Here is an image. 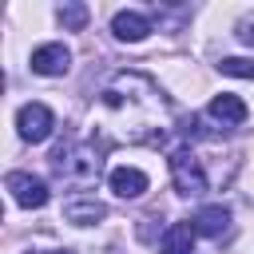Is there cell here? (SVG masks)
<instances>
[{
	"instance_id": "6da1fadb",
	"label": "cell",
	"mask_w": 254,
	"mask_h": 254,
	"mask_svg": "<svg viewBox=\"0 0 254 254\" xmlns=\"http://www.w3.org/2000/svg\"><path fill=\"white\" fill-rule=\"evenodd\" d=\"M99 107H103V123L95 131L107 143H163L175 123V111L159 91V83L139 71L115 75L99 91Z\"/></svg>"
},
{
	"instance_id": "7a4b0ae2",
	"label": "cell",
	"mask_w": 254,
	"mask_h": 254,
	"mask_svg": "<svg viewBox=\"0 0 254 254\" xmlns=\"http://www.w3.org/2000/svg\"><path fill=\"white\" fill-rule=\"evenodd\" d=\"M48 163H52V171H56L64 183H75V187L95 183L99 171H103L99 147H95V143H83V139H75V135H67L64 143H56L52 155H48Z\"/></svg>"
},
{
	"instance_id": "3957f363",
	"label": "cell",
	"mask_w": 254,
	"mask_h": 254,
	"mask_svg": "<svg viewBox=\"0 0 254 254\" xmlns=\"http://www.w3.org/2000/svg\"><path fill=\"white\" fill-rule=\"evenodd\" d=\"M167 171H171V183L183 198H198L206 194V171H202V159L190 151V147H175L167 155Z\"/></svg>"
},
{
	"instance_id": "277c9868",
	"label": "cell",
	"mask_w": 254,
	"mask_h": 254,
	"mask_svg": "<svg viewBox=\"0 0 254 254\" xmlns=\"http://www.w3.org/2000/svg\"><path fill=\"white\" fill-rule=\"evenodd\" d=\"M4 187H8L12 202L24 206V210H40V206H48V198H52L48 183L36 179V175H28V171H12V175L4 179Z\"/></svg>"
},
{
	"instance_id": "5b68a950",
	"label": "cell",
	"mask_w": 254,
	"mask_h": 254,
	"mask_svg": "<svg viewBox=\"0 0 254 254\" xmlns=\"http://www.w3.org/2000/svg\"><path fill=\"white\" fill-rule=\"evenodd\" d=\"M52 127H56V115H52L48 103H24L16 111V131H20L24 143H44L52 135Z\"/></svg>"
},
{
	"instance_id": "8992f818",
	"label": "cell",
	"mask_w": 254,
	"mask_h": 254,
	"mask_svg": "<svg viewBox=\"0 0 254 254\" xmlns=\"http://www.w3.org/2000/svg\"><path fill=\"white\" fill-rule=\"evenodd\" d=\"M28 67L36 75H67L71 71V52L64 44H40L28 60Z\"/></svg>"
},
{
	"instance_id": "52a82bcc",
	"label": "cell",
	"mask_w": 254,
	"mask_h": 254,
	"mask_svg": "<svg viewBox=\"0 0 254 254\" xmlns=\"http://www.w3.org/2000/svg\"><path fill=\"white\" fill-rule=\"evenodd\" d=\"M194 238H198V230H194L190 218L187 222H171L163 230V238H159V254H194Z\"/></svg>"
},
{
	"instance_id": "ba28073f",
	"label": "cell",
	"mask_w": 254,
	"mask_h": 254,
	"mask_svg": "<svg viewBox=\"0 0 254 254\" xmlns=\"http://www.w3.org/2000/svg\"><path fill=\"white\" fill-rule=\"evenodd\" d=\"M147 32H151V20L143 12H115L111 16V36L123 44H139V40H147Z\"/></svg>"
},
{
	"instance_id": "9c48e42d",
	"label": "cell",
	"mask_w": 254,
	"mask_h": 254,
	"mask_svg": "<svg viewBox=\"0 0 254 254\" xmlns=\"http://www.w3.org/2000/svg\"><path fill=\"white\" fill-rule=\"evenodd\" d=\"M206 111H210V119H214V123H222V127H242V123H246V115H250V111H246V103H242L238 95H230V91L214 95Z\"/></svg>"
},
{
	"instance_id": "30bf717a",
	"label": "cell",
	"mask_w": 254,
	"mask_h": 254,
	"mask_svg": "<svg viewBox=\"0 0 254 254\" xmlns=\"http://www.w3.org/2000/svg\"><path fill=\"white\" fill-rule=\"evenodd\" d=\"M107 187H111L119 198H139V194L147 190V175H143L139 167H111Z\"/></svg>"
},
{
	"instance_id": "8fae6325",
	"label": "cell",
	"mask_w": 254,
	"mask_h": 254,
	"mask_svg": "<svg viewBox=\"0 0 254 254\" xmlns=\"http://www.w3.org/2000/svg\"><path fill=\"white\" fill-rule=\"evenodd\" d=\"M64 218L71 226H91V222H103L107 218V206L99 198H67L64 202Z\"/></svg>"
},
{
	"instance_id": "7c38bea8",
	"label": "cell",
	"mask_w": 254,
	"mask_h": 254,
	"mask_svg": "<svg viewBox=\"0 0 254 254\" xmlns=\"http://www.w3.org/2000/svg\"><path fill=\"white\" fill-rule=\"evenodd\" d=\"M190 222H194V230H198V234L218 238V234H226V226H230V210H226V206H218V202H210V206H198V214H194Z\"/></svg>"
},
{
	"instance_id": "4fadbf2b",
	"label": "cell",
	"mask_w": 254,
	"mask_h": 254,
	"mask_svg": "<svg viewBox=\"0 0 254 254\" xmlns=\"http://www.w3.org/2000/svg\"><path fill=\"white\" fill-rule=\"evenodd\" d=\"M87 16H91L87 4H75V0H67V4L56 8V20H60L67 32H83V28H87Z\"/></svg>"
},
{
	"instance_id": "5bb4252c",
	"label": "cell",
	"mask_w": 254,
	"mask_h": 254,
	"mask_svg": "<svg viewBox=\"0 0 254 254\" xmlns=\"http://www.w3.org/2000/svg\"><path fill=\"white\" fill-rule=\"evenodd\" d=\"M218 71H222V75H234V79H254V60L222 56V60H218Z\"/></svg>"
},
{
	"instance_id": "9a60e30c",
	"label": "cell",
	"mask_w": 254,
	"mask_h": 254,
	"mask_svg": "<svg viewBox=\"0 0 254 254\" xmlns=\"http://www.w3.org/2000/svg\"><path fill=\"white\" fill-rule=\"evenodd\" d=\"M234 36H238L246 48H254V16H242V20L234 24Z\"/></svg>"
},
{
	"instance_id": "2e32d148",
	"label": "cell",
	"mask_w": 254,
	"mask_h": 254,
	"mask_svg": "<svg viewBox=\"0 0 254 254\" xmlns=\"http://www.w3.org/2000/svg\"><path fill=\"white\" fill-rule=\"evenodd\" d=\"M28 254H32V250H28ZM52 254H75V250H67V246H64V250H52Z\"/></svg>"
}]
</instances>
